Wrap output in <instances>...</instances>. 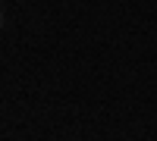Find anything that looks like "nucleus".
Returning a JSON list of instances; mask_svg holds the SVG:
<instances>
[{"label": "nucleus", "mask_w": 157, "mask_h": 141, "mask_svg": "<svg viewBox=\"0 0 157 141\" xmlns=\"http://www.w3.org/2000/svg\"><path fill=\"white\" fill-rule=\"evenodd\" d=\"M0 28H3V9H0Z\"/></svg>", "instance_id": "1"}]
</instances>
